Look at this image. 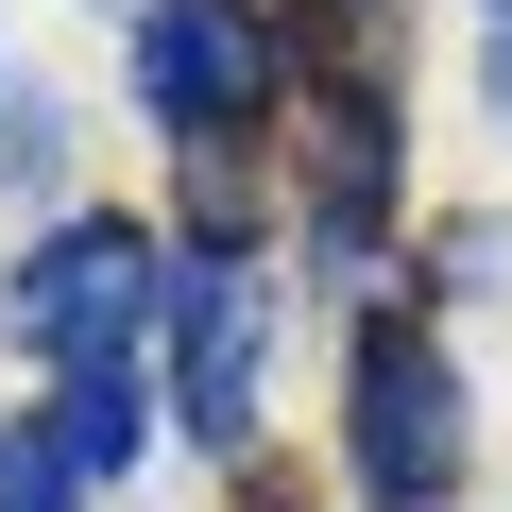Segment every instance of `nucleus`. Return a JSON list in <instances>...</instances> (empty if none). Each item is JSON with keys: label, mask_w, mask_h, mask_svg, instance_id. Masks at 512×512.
<instances>
[{"label": "nucleus", "mask_w": 512, "mask_h": 512, "mask_svg": "<svg viewBox=\"0 0 512 512\" xmlns=\"http://www.w3.org/2000/svg\"><path fill=\"white\" fill-rule=\"evenodd\" d=\"M0 512H86V461L52 427H0Z\"/></svg>", "instance_id": "obj_6"}, {"label": "nucleus", "mask_w": 512, "mask_h": 512, "mask_svg": "<svg viewBox=\"0 0 512 512\" xmlns=\"http://www.w3.org/2000/svg\"><path fill=\"white\" fill-rule=\"evenodd\" d=\"M342 461H359L376 512H427V495L461 478V376H444L427 325H376V342H359V376H342Z\"/></svg>", "instance_id": "obj_1"}, {"label": "nucleus", "mask_w": 512, "mask_h": 512, "mask_svg": "<svg viewBox=\"0 0 512 512\" xmlns=\"http://www.w3.org/2000/svg\"><path fill=\"white\" fill-rule=\"evenodd\" d=\"M137 308H154V239L137 222H69L35 274H18V342L69 376V359H137Z\"/></svg>", "instance_id": "obj_2"}, {"label": "nucleus", "mask_w": 512, "mask_h": 512, "mask_svg": "<svg viewBox=\"0 0 512 512\" xmlns=\"http://www.w3.org/2000/svg\"><path fill=\"white\" fill-rule=\"evenodd\" d=\"M137 410H154V393H137V359H69V393H52V444H69L86 478H120V461H137Z\"/></svg>", "instance_id": "obj_5"}, {"label": "nucleus", "mask_w": 512, "mask_h": 512, "mask_svg": "<svg viewBox=\"0 0 512 512\" xmlns=\"http://www.w3.org/2000/svg\"><path fill=\"white\" fill-rule=\"evenodd\" d=\"M495 120H512V35H495Z\"/></svg>", "instance_id": "obj_7"}, {"label": "nucleus", "mask_w": 512, "mask_h": 512, "mask_svg": "<svg viewBox=\"0 0 512 512\" xmlns=\"http://www.w3.org/2000/svg\"><path fill=\"white\" fill-rule=\"evenodd\" d=\"M137 86H154V120H188V137H239L256 103H274V35H256L239 0H154Z\"/></svg>", "instance_id": "obj_3"}, {"label": "nucleus", "mask_w": 512, "mask_h": 512, "mask_svg": "<svg viewBox=\"0 0 512 512\" xmlns=\"http://www.w3.org/2000/svg\"><path fill=\"white\" fill-rule=\"evenodd\" d=\"M171 427H205V444L256 427V291L239 274H188L171 291Z\"/></svg>", "instance_id": "obj_4"}]
</instances>
